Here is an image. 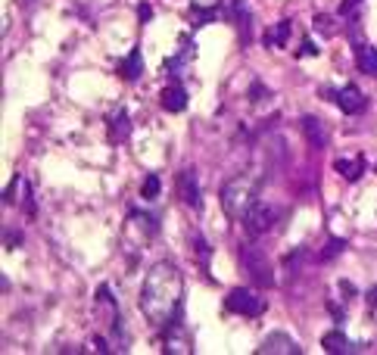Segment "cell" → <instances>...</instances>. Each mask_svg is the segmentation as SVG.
Returning <instances> with one entry per match:
<instances>
[{"label": "cell", "instance_id": "obj_1", "mask_svg": "<svg viewBox=\"0 0 377 355\" xmlns=\"http://www.w3.org/2000/svg\"><path fill=\"white\" fill-rule=\"evenodd\" d=\"M184 278H181V268L169 259L156 262L144 278V287H140V312L144 318L150 321L153 327H166L178 312H181L184 303Z\"/></svg>", "mask_w": 377, "mask_h": 355}, {"label": "cell", "instance_id": "obj_2", "mask_svg": "<svg viewBox=\"0 0 377 355\" xmlns=\"http://www.w3.org/2000/svg\"><path fill=\"white\" fill-rule=\"evenodd\" d=\"M218 200H222L225 215L231 218V222H240V218L253 209V203H259V181L253 175L231 178L222 187V196H218Z\"/></svg>", "mask_w": 377, "mask_h": 355}, {"label": "cell", "instance_id": "obj_3", "mask_svg": "<svg viewBox=\"0 0 377 355\" xmlns=\"http://www.w3.org/2000/svg\"><path fill=\"white\" fill-rule=\"evenodd\" d=\"M237 256H240V265H243V271H247V278L253 281L259 290L274 287V271H271V262H269V256H265L262 247H256V243H243Z\"/></svg>", "mask_w": 377, "mask_h": 355}, {"label": "cell", "instance_id": "obj_4", "mask_svg": "<svg viewBox=\"0 0 377 355\" xmlns=\"http://www.w3.org/2000/svg\"><path fill=\"white\" fill-rule=\"evenodd\" d=\"M225 309L231 315H243V318H256V315L265 312V299L256 293V290L247 287H234L231 293L225 296Z\"/></svg>", "mask_w": 377, "mask_h": 355}, {"label": "cell", "instance_id": "obj_5", "mask_svg": "<svg viewBox=\"0 0 377 355\" xmlns=\"http://www.w3.org/2000/svg\"><path fill=\"white\" fill-rule=\"evenodd\" d=\"M94 305H97V321H103V327L116 337V343H122V315H119V305H116V296L109 293V287L97 290ZM122 349H125V343H122Z\"/></svg>", "mask_w": 377, "mask_h": 355}, {"label": "cell", "instance_id": "obj_6", "mask_svg": "<svg viewBox=\"0 0 377 355\" xmlns=\"http://www.w3.org/2000/svg\"><path fill=\"white\" fill-rule=\"evenodd\" d=\"M240 225H243V231H247L249 237H262V234H269L271 227L278 225V209L269 206V203H253V209L240 218Z\"/></svg>", "mask_w": 377, "mask_h": 355}, {"label": "cell", "instance_id": "obj_7", "mask_svg": "<svg viewBox=\"0 0 377 355\" xmlns=\"http://www.w3.org/2000/svg\"><path fill=\"white\" fill-rule=\"evenodd\" d=\"M321 94H325V100H331V103L340 106L347 115H359V113H365V106H368V97L356 88V84H347V88H337V91L325 88Z\"/></svg>", "mask_w": 377, "mask_h": 355}, {"label": "cell", "instance_id": "obj_8", "mask_svg": "<svg viewBox=\"0 0 377 355\" xmlns=\"http://www.w3.org/2000/svg\"><path fill=\"white\" fill-rule=\"evenodd\" d=\"M178 196L184 200V206H191L200 212L203 209V191H200V178L193 169H181L178 171Z\"/></svg>", "mask_w": 377, "mask_h": 355}, {"label": "cell", "instance_id": "obj_9", "mask_svg": "<svg viewBox=\"0 0 377 355\" xmlns=\"http://www.w3.org/2000/svg\"><path fill=\"white\" fill-rule=\"evenodd\" d=\"M169 334H166V352H175V355H191L193 346H191V334H187V327L181 325V312L175 315V318L169 321Z\"/></svg>", "mask_w": 377, "mask_h": 355}, {"label": "cell", "instance_id": "obj_10", "mask_svg": "<svg viewBox=\"0 0 377 355\" xmlns=\"http://www.w3.org/2000/svg\"><path fill=\"white\" fill-rule=\"evenodd\" d=\"M303 349L296 346V340H290L287 334H269L262 340V346L256 349V355H300Z\"/></svg>", "mask_w": 377, "mask_h": 355}, {"label": "cell", "instance_id": "obj_11", "mask_svg": "<svg viewBox=\"0 0 377 355\" xmlns=\"http://www.w3.org/2000/svg\"><path fill=\"white\" fill-rule=\"evenodd\" d=\"M231 19L240 31V44L247 47L249 38H253V13H249L247 0H231Z\"/></svg>", "mask_w": 377, "mask_h": 355}, {"label": "cell", "instance_id": "obj_12", "mask_svg": "<svg viewBox=\"0 0 377 355\" xmlns=\"http://www.w3.org/2000/svg\"><path fill=\"white\" fill-rule=\"evenodd\" d=\"M300 128H303V134H305V140H309L312 150H325L327 140H331V137H327L325 122H321V118H315V115H303Z\"/></svg>", "mask_w": 377, "mask_h": 355}, {"label": "cell", "instance_id": "obj_13", "mask_svg": "<svg viewBox=\"0 0 377 355\" xmlns=\"http://www.w3.org/2000/svg\"><path fill=\"white\" fill-rule=\"evenodd\" d=\"M321 346H325L327 352H334V355L365 352V346H362V343H352L349 337H343V334H340V330H331V334H325V337H321Z\"/></svg>", "mask_w": 377, "mask_h": 355}, {"label": "cell", "instance_id": "obj_14", "mask_svg": "<svg viewBox=\"0 0 377 355\" xmlns=\"http://www.w3.org/2000/svg\"><path fill=\"white\" fill-rule=\"evenodd\" d=\"M116 75H119L122 81H137V78L144 75V53H140V47H131V53L119 62Z\"/></svg>", "mask_w": 377, "mask_h": 355}, {"label": "cell", "instance_id": "obj_15", "mask_svg": "<svg viewBox=\"0 0 377 355\" xmlns=\"http://www.w3.org/2000/svg\"><path fill=\"white\" fill-rule=\"evenodd\" d=\"M159 103L166 113H184L187 109V91H184V84L181 81H171L166 91H162V97H159Z\"/></svg>", "mask_w": 377, "mask_h": 355}, {"label": "cell", "instance_id": "obj_16", "mask_svg": "<svg viewBox=\"0 0 377 355\" xmlns=\"http://www.w3.org/2000/svg\"><path fill=\"white\" fill-rule=\"evenodd\" d=\"M356 66H359V72L377 78V47L359 41L356 44Z\"/></svg>", "mask_w": 377, "mask_h": 355}, {"label": "cell", "instance_id": "obj_17", "mask_svg": "<svg viewBox=\"0 0 377 355\" xmlns=\"http://www.w3.org/2000/svg\"><path fill=\"white\" fill-rule=\"evenodd\" d=\"M222 16H227V10L222 4H193V28H203V26H209V22H218Z\"/></svg>", "mask_w": 377, "mask_h": 355}, {"label": "cell", "instance_id": "obj_18", "mask_svg": "<svg viewBox=\"0 0 377 355\" xmlns=\"http://www.w3.org/2000/svg\"><path fill=\"white\" fill-rule=\"evenodd\" d=\"M131 134V118L125 109H119L113 118H109V144H119V140H125Z\"/></svg>", "mask_w": 377, "mask_h": 355}, {"label": "cell", "instance_id": "obj_19", "mask_svg": "<svg viewBox=\"0 0 377 355\" xmlns=\"http://www.w3.org/2000/svg\"><path fill=\"white\" fill-rule=\"evenodd\" d=\"M193 256H196V262H200V271L212 281V271H209V268H212V247L206 243V237H203V234L193 237Z\"/></svg>", "mask_w": 377, "mask_h": 355}, {"label": "cell", "instance_id": "obj_20", "mask_svg": "<svg viewBox=\"0 0 377 355\" xmlns=\"http://www.w3.org/2000/svg\"><path fill=\"white\" fill-rule=\"evenodd\" d=\"M334 169L340 171L347 181H359L365 175V156H356V159H337Z\"/></svg>", "mask_w": 377, "mask_h": 355}, {"label": "cell", "instance_id": "obj_21", "mask_svg": "<svg viewBox=\"0 0 377 355\" xmlns=\"http://www.w3.org/2000/svg\"><path fill=\"white\" fill-rule=\"evenodd\" d=\"M290 19H281L274 28H269V35H265V47H287L290 41Z\"/></svg>", "mask_w": 377, "mask_h": 355}, {"label": "cell", "instance_id": "obj_22", "mask_svg": "<svg viewBox=\"0 0 377 355\" xmlns=\"http://www.w3.org/2000/svg\"><path fill=\"white\" fill-rule=\"evenodd\" d=\"M347 247H349V243L343 240V237H331V240H327V247L321 249V256H318V259H321V262H331V259H337Z\"/></svg>", "mask_w": 377, "mask_h": 355}, {"label": "cell", "instance_id": "obj_23", "mask_svg": "<svg viewBox=\"0 0 377 355\" xmlns=\"http://www.w3.org/2000/svg\"><path fill=\"white\" fill-rule=\"evenodd\" d=\"M159 191H162L159 175H147V181L140 184V196H144V200H156V196H159Z\"/></svg>", "mask_w": 377, "mask_h": 355}, {"label": "cell", "instance_id": "obj_24", "mask_svg": "<svg viewBox=\"0 0 377 355\" xmlns=\"http://www.w3.org/2000/svg\"><path fill=\"white\" fill-rule=\"evenodd\" d=\"M22 206H26V215L28 218L38 215V206H35V200H31V191H28V181H22Z\"/></svg>", "mask_w": 377, "mask_h": 355}, {"label": "cell", "instance_id": "obj_25", "mask_svg": "<svg viewBox=\"0 0 377 355\" xmlns=\"http://www.w3.org/2000/svg\"><path fill=\"white\" fill-rule=\"evenodd\" d=\"M312 22H315V28H318V31H325L327 38H331V35H337V28L331 26V22H334L331 16H321V13H318V16H315V19H312Z\"/></svg>", "mask_w": 377, "mask_h": 355}, {"label": "cell", "instance_id": "obj_26", "mask_svg": "<svg viewBox=\"0 0 377 355\" xmlns=\"http://www.w3.org/2000/svg\"><path fill=\"white\" fill-rule=\"evenodd\" d=\"M265 97H271V94L265 91V84L262 81H253V88H249V100H253V103H262Z\"/></svg>", "mask_w": 377, "mask_h": 355}, {"label": "cell", "instance_id": "obj_27", "mask_svg": "<svg viewBox=\"0 0 377 355\" xmlns=\"http://www.w3.org/2000/svg\"><path fill=\"white\" fill-rule=\"evenodd\" d=\"M296 57H318V47L312 44V38H303V47H300V53Z\"/></svg>", "mask_w": 377, "mask_h": 355}, {"label": "cell", "instance_id": "obj_28", "mask_svg": "<svg viewBox=\"0 0 377 355\" xmlns=\"http://www.w3.org/2000/svg\"><path fill=\"white\" fill-rule=\"evenodd\" d=\"M362 4H365V0H343V4H340V16H352Z\"/></svg>", "mask_w": 377, "mask_h": 355}, {"label": "cell", "instance_id": "obj_29", "mask_svg": "<svg viewBox=\"0 0 377 355\" xmlns=\"http://www.w3.org/2000/svg\"><path fill=\"white\" fill-rule=\"evenodd\" d=\"M137 19H140V22L153 19V6H150V4H140V6H137Z\"/></svg>", "mask_w": 377, "mask_h": 355}, {"label": "cell", "instance_id": "obj_30", "mask_svg": "<svg viewBox=\"0 0 377 355\" xmlns=\"http://www.w3.org/2000/svg\"><path fill=\"white\" fill-rule=\"evenodd\" d=\"M340 293H343V299H347V303H349V299L356 296V287H352L349 281H340Z\"/></svg>", "mask_w": 377, "mask_h": 355}, {"label": "cell", "instance_id": "obj_31", "mask_svg": "<svg viewBox=\"0 0 377 355\" xmlns=\"http://www.w3.org/2000/svg\"><path fill=\"white\" fill-rule=\"evenodd\" d=\"M19 240H22V234H19V231H13V227H6V247L13 249Z\"/></svg>", "mask_w": 377, "mask_h": 355}, {"label": "cell", "instance_id": "obj_32", "mask_svg": "<svg viewBox=\"0 0 377 355\" xmlns=\"http://www.w3.org/2000/svg\"><path fill=\"white\" fill-rule=\"evenodd\" d=\"M94 346H97V352H109V349H113V346H109L103 337H94Z\"/></svg>", "mask_w": 377, "mask_h": 355}, {"label": "cell", "instance_id": "obj_33", "mask_svg": "<svg viewBox=\"0 0 377 355\" xmlns=\"http://www.w3.org/2000/svg\"><path fill=\"white\" fill-rule=\"evenodd\" d=\"M368 309H377V287L368 290Z\"/></svg>", "mask_w": 377, "mask_h": 355}, {"label": "cell", "instance_id": "obj_34", "mask_svg": "<svg viewBox=\"0 0 377 355\" xmlns=\"http://www.w3.org/2000/svg\"><path fill=\"white\" fill-rule=\"evenodd\" d=\"M19 4H22V6H31V4H35V0H19Z\"/></svg>", "mask_w": 377, "mask_h": 355}]
</instances>
